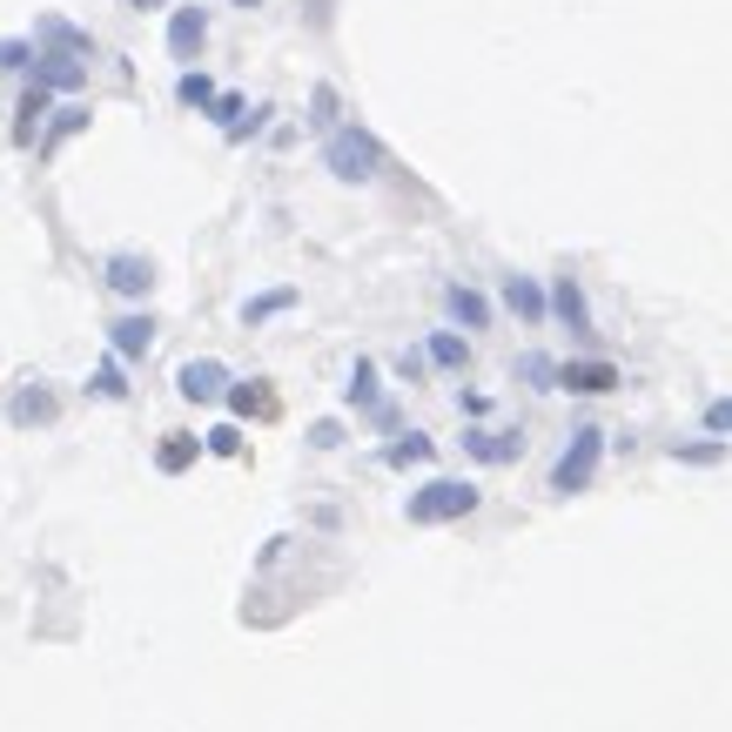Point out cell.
Masks as SVG:
<instances>
[{"label":"cell","instance_id":"obj_17","mask_svg":"<svg viewBox=\"0 0 732 732\" xmlns=\"http://www.w3.org/2000/svg\"><path fill=\"white\" fill-rule=\"evenodd\" d=\"M8 417H14V423H48V417H54V397H48V390H21V397L8 404Z\"/></svg>","mask_w":732,"mask_h":732},{"label":"cell","instance_id":"obj_26","mask_svg":"<svg viewBox=\"0 0 732 732\" xmlns=\"http://www.w3.org/2000/svg\"><path fill=\"white\" fill-rule=\"evenodd\" d=\"M209 450L215 457H236L243 450V431H236V423H222V431H209Z\"/></svg>","mask_w":732,"mask_h":732},{"label":"cell","instance_id":"obj_21","mask_svg":"<svg viewBox=\"0 0 732 732\" xmlns=\"http://www.w3.org/2000/svg\"><path fill=\"white\" fill-rule=\"evenodd\" d=\"M175 95H182L188 108H209V101H215V82H209V74H182V82H175Z\"/></svg>","mask_w":732,"mask_h":732},{"label":"cell","instance_id":"obj_4","mask_svg":"<svg viewBox=\"0 0 732 732\" xmlns=\"http://www.w3.org/2000/svg\"><path fill=\"white\" fill-rule=\"evenodd\" d=\"M202 41H209V14L202 8H175V21H169V54L175 61H196Z\"/></svg>","mask_w":732,"mask_h":732},{"label":"cell","instance_id":"obj_16","mask_svg":"<svg viewBox=\"0 0 732 732\" xmlns=\"http://www.w3.org/2000/svg\"><path fill=\"white\" fill-rule=\"evenodd\" d=\"M464 357H471V343L457 336V330H437V336H431V363H437V370H464Z\"/></svg>","mask_w":732,"mask_h":732},{"label":"cell","instance_id":"obj_20","mask_svg":"<svg viewBox=\"0 0 732 732\" xmlns=\"http://www.w3.org/2000/svg\"><path fill=\"white\" fill-rule=\"evenodd\" d=\"M289 302H296V289H269V296L243 302V323H262V317H276V310H289Z\"/></svg>","mask_w":732,"mask_h":732},{"label":"cell","instance_id":"obj_28","mask_svg":"<svg viewBox=\"0 0 732 732\" xmlns=\"http://www.w3.org/2000/svg\"><path fill=\"white\" fill-rule=\"evenodd\" d=\"M310 444H317V450H336V444H343V423H336V417H323L317 431H310Z\"/></svg>","mask_w":732,"mask_h":732},{"label":"cell","instance_id":"obj_6","mask_svg":"<svg viewBox=\"0 0 732 732\" xmlns=\"http://www.w3.org/2000/svg\"><path fill=\"white\" fill-rule=\"evenodd\" d=\"M222 383H228V370H222V363H209V357L175 370V390H182L188 404H209V397H222Z\"/></svg>","mask_w":732,"mask_h":732},{"label":"cell","instance_id":"obj_3","mask_svg":"<svg viewBox=\"0 0 732 732\" xmlns=\"http://www.w3.org/2000/svg\"><path fill=\"white\" fill-rule=\"evenodd\" d=\"M404 511H410V524H450V518H471L477 511V491L464 477H431Z\"/></svg>","mask_w":732,"mask_h":732},{"label":"cell","instance_id":"obj_11","mask_svg":"<svg viewBox=\"0 0 732 732\" xmlns=\"http://www.w3.org/2000/svg\"><path fill=\"white\" fill-rule=\"evenodd\" d=\"M41 41H48V54H74V61H88L95 54V41H88V34L82 27H67V21H41Z\"/></svg>","mask_w":732,"mask_h":732},{"label":"cell","instance_id":"obj_1","mask_svg":"<svg viewBox=\"0 0 732 732\" xmlns=\"http://www.w3.org/2000/svg\"><path fill=\"white\" fill-rule=\"evenodd\" d=\"M323 162H330V175L336 182H376V169H383V141L370 135V128H330V148H323Z\"/></svg>","mask_w":732,"mask_h":732},{"label":"cell","instance_id":"obj_5","mask_svg":"<svg viewBox=\"0 0 732 732\" xmlns=\"http://www.w3.org/2000/svg\"><path fill=\"white\" fill-rule=\"evenodd\" d=\"M611 383H625L619 363H558V390H578V397H598Z\"/></svg>","mask_w":732,"mask_h":732},{"label":"cell","instance_id":"obj_22","mask_svg":"<svg viewBox=\"0 0 732 732\" xmlns=\"http://www.w3.org/2000/svg\"><path fill=\"white\" fill-rule=\"evenodd\" d=\"M518 376H531V390H558V363L551 357H524Z\"/></svg>","mask_w":732,"mask_h":732},{"label":"cell","instance_id":"obj_23","mask_svg":"<svg viewBox=\"0 0 732 732\" xmlns=\"http://www.w3.org/2000/svg\"><path fill=\"white\" fill-rule=\"evenodd\" d=\"M336 108H343V101H336V88L323 82V88L310 95V122H317V128H336Z\"/></svg>","mask_w":732,"mask_h":732},{"label":"cell","instance_id":"obj_27","mask_svg":"<svg viewBox=\"0 0 732 732\" xmlns=\"http://www.w3.org/2000/svg\"><path fill=\"white\" fill-rule=\"evenodd\" d=\"M0 67H34V41H0Z\"/></svg>","mask_w":732,"mask_h":732},{"label":"cell","instance_id":"obj_31","mask_svg":"<svg viewBox=\"0 0 732 732\" xmlns=\"http://www.w3.org/2000/svg\"><path fill=\"white\" fill-rule=\"evenodd\" d=\"M82 122H88V114H82V108H67V114H61V122H54V128H48V148H54V141H61V135H74V128H82Z\"/></svg>","mask_w":732,"mask_h":732},{"label":"cell","instance_id":"obj_12","mask_svg":"<svg viewBox=\"0 0 732 732\" xmlns=\"http://www.w3.org/2000/svg\"><path fill=\"white\" fill-rule=\"evenodd\" d=\"M148 343H156V323H148V317H122V323H114V357H148Z\"/></svg>","mask_w":732,"mask_h":732},{"label":"cell","instance_id":"obj_8","mask_svg":"<svg viewBox=\"0 0 732 732\" xmlns=\"http://www.w3.org/2000/svg\"><path fill=\"white\" fill-rule=\"evenodd\" d=\"M545 310H551V317H558L564 330H578V336H585V330H592V310H585V289H578L571 276H558V289L545 296Z\"/></svg>","mask_w":732,"mask_h":732},{"label":"cell","instance_id":"obj_19","mask_svg":"<svg viewBox=\"0 0 732 732\" xmlns=\"http://www.w3.org/2000/svg\"><path fill=\"white\" fill-rule=\"evenodd\" d=\"M437 444L431 437H423V431H410V437H397L390 450H383V457H390V464H423V457H431Z\"/></svg>","mask_w":732,"mask_h":732},{"label":"cell","instance_id":"obj_29","mask_svg":"<svg viewBox=\"0 0 732 732\" xmlns=\"http://www.w3.org/2000/svg\"><path fill=\"white\" fill-rule=\"evenodd\" d=\"M706 431H719V437L732 431V397H719V404H706Z\"/></svg>","mask_w":732,"mask_h":732},{"label":"cell","instance_id":"obj_24","mask_svg":"<svg viewBox=\"0 0 732 732\" xmlns=\"http://www.w3.org/2000/svg\"><path fill=\"white\" fill-rule=\"evenodd\" d=\"M88 390H95V397H128V383H122V363H101Z\"/></svg>","mask_w":732,"mask_h":732},{"label":"cell","instance_id":"obj_25","mask_svg":"<svg viewBox=\"0 0 732 732\" xmlns=\"http://www.w3.org/2000/svg\"><path fill=\"white\" fill-rule=\"evenodd\" d=\"M719 450H725V444H672L679 464H719Z\"/></svg>","mask_w":732,"mask_h":732},{"label":"cell","instance_id":"obj_18","mask_svg":"<svg viewBox=\"0 0 732 732\" xmlns=\"http://www.w3.org/2000/svg\"><path fill=\"white\" fill-rule=\"evenodd\" d=\"M196 450H202L196 437H169V444L156 450V464H162V471H188V464H196Z\"/></svg>","mask_w":732,"mask_h":732},{"label":"cell","instance_id":"obj_10","mask_svg":"<svg viewBox=\"0 0 732 732\" xmlns=\"http://www.w3.org/2000/svg\"><path fill=\"white\" fill-rule=\"evenodd\" d=\"M444 310L464 323V330H484V323H491V302H484L477 289H464V283H450V289H444Z\"/></svg>","mask_w":732,"mask_h":732},{"label":"cell","instance_id":"obj_33","mask_svg":"<svg viewBox=\"0 0 732 732\" xmlns=\"http://www.w3.org/2000/svg\"><path fill=\"white\" fill-rule=\"evenodd\" d=\"M236 8H262V0H236Z\"/></svg>","mask_w":732,"mask_h":732},{"label":"cell","instance_id":"obj_2","mask_svg":"<svg viewBox=\"0 0 732 732\" xmlns=\"http://www.w3.org/2000/svg\"><path fill=\"white\" fill-rule=\"evenodd\" d=\"M598 457H605V431H598V423H578L571 444L558 450V464H551V491H558V497L585 491V484L598 477Z\"/></svg>","mask_w":732,"mask_h":732},{"label":"cell","instance_id":"obj_32","mask_svg":"<svg viewBox=\"0 0 732 732\" xmlns=\"http://www.w3.org/2000/svg\"><path fill=\"white\" fill-rule=\"evenodd\" d=\"M135 8H162V0H135Z\"/></svg>","mask_w":732,"mask_h":732},{"label":"cell","instance_id":"obj_9","mask_svg":"<svg viewBox=\"0 0 732 732\" xmlns=\"http://www.w3.org/2000/svg\"><path fill=\"white\" fill-rule=\"evenodd\" d=\"M108 289H114V296H148V289H156V269H148V256H114V262H108Z\"/></svg>","mask_w":732,"mask_h":732},{"label":"cell","instance_id":"obj_13","mask_svg":"<svg viewBox=\"0 0 732 732\" xmlns=\"http://www.w3.org/2000/svg\"><path fill=\"white\" fill-rule=\"evenodd\" d=\"M464 450L484 457V464H505V457L524 450V437H491V431H464Z\"/></svg>","mask_w":732,"mask_h":732},{"label":"cell","instance_id":"obj_15","mask_svg":"<svg viewBox=\"0 0 732 732\" xmlns=\"http://www.w3.org/2000/svg\"><path fill=\"white\" fill-rule=\"evenodd\" d=\"M505 302H511V310H518V317H531V323H537V317H545V289H537L531 276H511V283H505Z\"/></svg>","mask_w":732,"mask_h":732},{"label":"cell","instance_id":"obj_14","mask_svg":"<svg viewBox=\"0 0 732 732\" xmlns=\"http://www.w3.org/2000/svg\"><path fill=\"white\" fill-rule=\"evenodd\" d=\"M350 404H357V410H370V417H383V390H376V363H363V357H357V370H350Z\"/></svg>","mask_w":732,"mask_h":732},{"label":"cell","instance_id":"obj_30","mask_svg":"<svg viewBox=\"0 0 732 732\" xmlns=\"http://www.w3.org/2000/svg\"><path fill=\"white\" fill-rule=\"evenodd\" d=\"M228 410H269V397H262V390H249V383H243V390H228Z\"/></svg>","mask_w":732,"mask_h":732},{"label":"cell","instance_id":"obj_7","mask_svg":"<svg viewBox=\"0 0 732 732\" xmlns=\"http://www.w3.org/2000/svg\"><path fill=\"white\" fill-rule=\"evenodd\" d=\"M88 82V61H74V54H34V88H82Z\"/></svg>","mask_w":732,"mask_h":732}]
</instances>
